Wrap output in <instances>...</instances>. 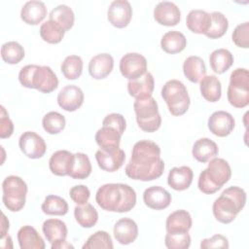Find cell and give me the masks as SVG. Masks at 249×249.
Listing matches in <instances>:
<instances>
[{
  "label": "cell",
  "mask_w": 249,
  "mask_h": 249,
  "mask_svg": "<svg viewBox=\"0 0 249 249\" xmlns=\"http://www.w3.org/2000/svg\"><path fill=\"white\" fill-rule=\"evenodd\" d=\"M164 170L160 159V148L150 140H140L132 148L131 158L125 166L127 177L139 181H152L160 178Z\"/></svg>",
  "instance_id": "obj_1"
},
{
  "label": "cell",
  "mask_w": 249,
  "mask_h": 249,
  "mask_svg": "<svg viewBox=\"0 0 249 249\" xmlns=\"http://www.w3.org/2000/svg\"><path fill=\"white\" fill-rule=\"evenodd\" d=\"M100 208L110 212L124 213L130 211L136 204V193L126 184L109 183L102 185L95 195Z\"/></svg>",
  "instance_id": "obj_2"
},
{
  "label": "cell",
  "mask_w": 249,
  "mask_h": 249,
  "mask_svg": "<svg viewBox=\"0 0 249 249\" xmlns=\"http://www.w3.org/2000/svg\"><path fill=\"white\" fill-rule=\"evenodd\" d=\"M246 203V193L243 189L231 186L224 190L213 202L212 210L217 221L223 224L231 223Z\"/></svg>",
  "instance_id": "obj_3"
},
{
  "label": "cell",
  "mask_w": 249,
  "mask_h": 249,
  "mask_svg": "<svg viewBox=\"0 0 249 249\" xmlns=\"http://www.w3.org/2000/svg\"><path fill=\"white\" fill-rule=\"evenodd\" d=\"M19 83L28 89H35L44 93L53 91L58 86V79L50 66L28 64L18 74Z\"/></svg>",
  "instance_id": "obj_4"
},
{
  "label": "cell",
  "mask_w": 249,
  "mask_h": 249,
  "mask_svg": "<svg viewBox=\"0 0 249 249\" xmlns=\"http://www.w3.org/2000/svg\"><path fill=\"white\" fill-rule=\"evenodd\" d=\"M231 176V169L227 160L221 158H213L198 177L197 186L200 192L212 195L219 191Z\"/></svg>",
  "instance_id": "obj_5"
},
{
  "label": "cell",
  "mask_w": 249,
  "mask_h": 249,
  "mask_svg": "<svg viewBox=\"0 0 249 249\" xmlns=\"http://www.w3.org/2000/svg\"><path fill=\"white\" fill-rule=\"evenodd\" d=\"M161 96L171 115L182 116L188 111L191 99L187 88L181 81H167L161 89Z\"/></svg>",
  "instance_id": "obj_6"
},
{
  "label": "cell",
  "mask_w": 249,
  "mask_h": 249,
  "mask_svg": "<svg viewBox=\"0 0 249 249\" xmlns=\"http://www.w3.org/2000/svg\"><path fill=\"white\" fill-rule=\"evenodd\" d=\"M3 203L5 207L12 211L18 212L25 205L27 185L18 176L10 175L6 177L2 183Z\"/></svg>",
  "instance_id": "obj_7"
},
{
  "label": "cell",
  "mask_w": 249,
  "mask_h": 249,
  "mask_svg": "<svg viewBox=\"0 0 249 249\" xmlns=\"http://www.w3.org/2000/svg\"><path fill=\"white\" fill-rule=\"evenodd\" d=\"M138 126L146 132H154L160 127L161 117L159 113L158 103L154 97L136 99L133 103Z\"/></svg>",
  "instance_id": "obj_8"
},
{
  "label": "cell",
  "mask_w": 249,
  "mask_h": 249,
  "mask_svg": "<svg viewBox=\"0 0 249 249\" xmlns=\"http://www.w3.org/2000/svg\"><path fill=\"white\" fill-rule=\"evenodd\" d=\"M227 96L235 108H244L249 104V72L246 68H236L231 72Z\"/></svg>",
  "instance_id": "obj_9"
},
{
  "label": "cell",
  "mask_w": 249,
  "mask_h": 249,
  "mask_svg": "<svg viewBox=\"0 0 249 249\" xmlns=\"http://www.w3.org/2000/svg\"><path fill=\"white\" fill-rule=\"evenodd\" d=\"M122 75L130 80H135L147 72V59L138 53H127L120 60Z\"/></svg>",
  "instance_id": "obj_10"
},
{
  "label": "cell",
  "mask_w": 249,
  "mask_h": 249,
  "mask_svg": "<svg viewBox=\"0 0 249 249\" xmlns=\"http://www.w3.org/2000/svg\"><path fill=\"white\" fill-rule=\"evenodd\" d=\"M20 151L29 159L42 158L47 150L45 140L34 131L23 132L18 140Z\"/></svg>",
  "instance_id": "obj_11"
},
{
  "label": "cell",
  "mask_w": 249,
  "mask_h": 249,
  "mask_svg": "<svg viewBox=\"0 0 249 249\" xmlns=\"http://www.w3.org/2000/svg\"><path fill=\"white\" fill-rule=\"evenodd\" d=\"M95 159L98 166L107 172H115L120 169L125 160L124 150L120 148L99 149L95 153Z\"/></svg>",
  "instance_id": "obj_12"
},
{
  "label": "cell",
  "mask_w": 249,
  "mask_h": 249,
  "mask_svg": "<svg viewBox=\"0 0 249 249\" xmlns=\"http://www.w3.org/2000/svg\"><path fill=\"white\" fill-rule=\"evenodd\" d=\"M132 17V8L126 0L113 1L107 11V18L109 22L117 27L124 28L128 25Z\"/></svg>",
  "instance_id": "obj_13"
},
{
  "label": "cell",
  "mask_w": 249,
  "mask_h": 249,
  "mask_svg": "<svg viewBox=\"0 0 249 249\" xmlns=\"http://www.w3.org/2000/svg\"><path fill=\"white\" fill-rule=\"evenodd\" d=\"M84 92L75 85H67L57 94V104L67 112H74L84 103Z\"/></svg>",
  "instance_id": "obj_14"
},
{
  "label": "cell",
  "mask_w": 249,
  "mask_h": 249,
  "mask_svg": "<svg viewBox=\"0 0 249 249\" xmlns=\"http://www.w3.org/2000/svg\"><path fill=\"white\" fill-rule=\"evenodd\" d=\"M208 128L210 132L219 137L228 136L234 128L233 117L226 111H216L208 119Z\"/></svg>",
  "instance_id": "obj_15"
},
{
  "label": "cell",
  "mask_w": 249,
  "mask_h": 249,
  "mask_svg": "<svg viewBox=\"0 0 249 249\" xmlns=\"http://www.w3.org/2000/svg\"><path fill=\"white\" fill-rule=\"evenodd\" d=\"M155 20L165 26H174L181 19V12L176 4L169 1L160 2L154 9Z\"/></svg>",
  "instance_id": "obj_16"
},
{
  "label": "cell",
  "mask_w": 249,
  "mask_h": 249,
  "mask_svg": "<svg viewBox=\"0 0 249 249\" xmlns=\"http://www.w3.org/2000/svg\"><path fill=\"white\" fill-rule=\"evenodd\" d=\"M155 88V80L150 72H146L138 79L127 83V91L135 99H145L152 96Z\"/></svg>",
  "instance_id": "obj_17"
},
{
  "label": "cell",
  "mask_w": 249,
  "mask_h": 249,
  "mask_svg": "<svg viewBox=\"0 0 249 249\" xmlns=\"http://www.w3.org/2000/svg\"><path fill=\"white\" fill-rule=\"evenodd\" d=\"M143 200L149 208L161 210L169 206L171 202V195L162 187L152 186L144 191Z\"/></svg>",
  "instance_id": "obj_18"
},
{
  "label": "cell",
  "mask_w": 249,
  "mask_h": 249,
  "mask_svg": "<svg viewBox=\"0 0 249 249\" xmlns=\"http://www.w3.org/2000/svg\"><path fill=\"white\" fill-rule=\"evenodd\" d=\"M113 68L114 58L107 53L94 55L89 63V73L95 80H101L108 77Z\"/></svg>",
  "instance_id": "obj_19"
},
{
  "label": "cell",
  "mask_w": 249,
  "mask_h": 249,
  "mask_svg": "<svg viewBox=\"0 0 249 249\" xmlns=\"http://www.w3.org/2000/svg\"><path fill=\"white\" fill-rule=\"evenodd\" d=\"M113 233L119 243L127 245L135 241L137 238L138 226L132 219L122 218L115 224Z\"/></svg>",
  "instance_id": "obj_20"
},
{
  "label": "cell",
  "mask_w": 249,
  "mask_h": 249,
  "mask_svg": "<svg viewBox=\"0 0 249 249\" xmlns=\"http://www.w3.org/2000/svg\"><path fill=\"white\" fill-rule=\"evenodd\" d=\"M73 161L74 154L67 150H58L52 155L49 160V167L53 174L56 176H66L69 175Z\"/></svg>",
  "instance_id": "obj_21"
},
{
  "label": "cell",
  "mask_w": 249,
  "mask_h": 249,
  "mask_svg": "<svg viewBox=\"0 0 249 249\" xmlns=\"http://www.w3.org/2000/svg\"><path fill=\"white\" fill-rule=\"evenodd\" d=\"M47 16V7L44 2L38 0L27 1L20 11V18L27 24L37 25Z\"/></svg>",
  "instance_id": "obj_22"
},
{
  "label": "cell",
  "mask_w": 249,
  "mask_h": 249,
  "mask_svg": "<svg viewBox=\"0 0 249 249\" xmlns=\"http://www.w3.org/2000/svg\"><path fill=\"white\" fill-rule=\"evenodd\" d=\"M193 178L194 173L191 167L186 165L173 167L168 173L167 184L175 191H184L191 186Z\"/></svg>",
  "instance_id": "obj_23"
},
{
  "label": "cell",
  "mask_w": 249,
  "mask_h": 249,
  "mask_svg": "<svg viewBox=\"0 0 249 249\" xmlns=\"http://www.w3.org/2000/svg\"><path fill=\"white\" fill-rule=\"evenodd\" d=\"M192 225V217L190 213L184 209H179L169 214L165 222L167 232H188Z\"/></svg>",
  "instance_id": "obj_24"
},
{
  "label": "cell",
  "mask_w": 249,
  "mask_h": 249,
  "mask_svg": "<svg viewBox=\"0 0 249 249\" xmlns=\"http://www.w3.org/2000/svg\"><path fill=\"white\" fill-rule=\"evenodd\" d=\"M18 241L21 249H44L45 241L35 228L23 226L18 231Z\"/></svg>",
  "instance_id": "obj_25"
},
{
  "label": "cell",
  "mask_w": 249,
  "mask_h": 249,
  "mask_svg": "<svg viewBox=\"0 0 249 249\" xmlns=\"http://www.w3.org/2000/svg\"><path fill=\"white\" fill-rule=\"evenodd\" d=\"M219 153L217 144L209 138H199L193 146V157L199 162H207Z\"/></svg>",
  "instance_id": "obj_26"
},
{
  "label": "cell",
  "mask_w": 249,
  "mask_h": 249,
  "mask_svg": "<svg viewBox=\"0 0 249 249\" xmlns=\"http://www.w3.org/2000/svg\"><path fill=\"white\" fill-rule=\"evenodd\" d=\"M186 24L192 32L205 34L211 24L210 14L203 10H192L187 16Z\"/></svg>",
  "instance_id": "obj_27"
},
{
  "label": "cell",
  "mask_w": 249,
  "mask_h": 249,
  "mask_svg": "<svg viewBox=\"0 0 249 249\" xmlns=\"http://www.w3.org/2000/svg\"><path fill=\"white\" fill-rule=\"evenodd\" d=\"M185 77L192 83H199L206 74V67L203 59L197 55L187 57L183 63Z\"/></svg>",
  "instance_id": "obj_28"
},
{
  "label": "cell",
  "mask_w": 249,
  "mask_h": 249,
  "mask_svg": "<svg viewBox=\"0 0 249 249\" xmlns=\"http://www.w3.org/2000/svg\"><path fill=\"white\" fill-rule=\"evenodd\" d=\"M42 231L47 240L52 244L58 240L66 239L67 227L66 224L58 219H48L43 223Z\"/></svg>",
  "instance_id": "obj_29"
},
{
  "label": "cell",
  "mask_w": 249,
  "mask_h": 249,
  "mask_svg": "<svg viewBox=\"0 0 249 249\" xmlns=\"http://www.w3.org/2000/svg\"><path fill=\"white\" fill-rule=\"evenodd\" d=\"M199 89L202 97L209 102H216L221 98L222 87L220 80L214 76H204L199 82Z\"/></svg>",
  "instance_id": "obj_30"
},
{
  "label": "cell",
  "mask_w": 249,
  "mask_h": 249,
  "mask_svg": "<svg viewBox=\"0 0 249 249\" xmlns=\"http://www.w3.org/2000/svg\"><path fill=\"white\" fill-rule=\"evenodd\" d=\"M187 46V39L185 35L179 31L171 30L166 32L161 40L160 47L167 53H178L182 52Z\"/></svg>",
  "instance_id": "obj_31"
},
{
  "label": "cell",
  "mask_w": 249,
  "mask_h": 249,
  "mask_svg": "<svg viewBox=\"0 0 249 249\" xmlns=\"http://www.w3.org/2000/svg\"><path fill=\"white\" fill-rule=\"evenodd\" d=\"M211 69L217 74H223L233 63V55L227 49H217L209 56Z\"/></svg>",
  "instance_id": "obj_32"
},
{
  "label": "cell",
  "mask_w": 249,
  "mask_h": 249,
  "mask_svg": "<svg viewBox=\"0 0 249 249\" xmlns=\"http://www.w3.org/2000/svg\"><path fill=\"white\" fill-rule=\"evenodd\" d=\"M122 134L110 126H102L95 133V142L100 149L120 148Z\"/></svg>",
  "instance_id": "obj_33"
},
{
  "label": "cell",
  "mask_w": 249,
  "mask_h": 249,
  "mask_svg": "<svg viewBox=\"0 0 249 249\" xmlns=\"http://www.w3.org/2000/svg\"><path fill=\"white\" fill-rule=\"evenodd\" d=\"M74 217L76 222L82 228L89 229L93 227L97 223L98 213L90 203H86L83 205L75 206Z\"/></svg>",
  "instance_id": "obj_34"
},
{
  "label": "cell",
  "mask_w": 249,
  "mask_h": 249,
  "mask_svg": "<svg viewBox=\"0 0 249 249\" xmlns=\"http://www.w3.org/2000/svg\"><path fill=\"white\" fill-rule=\"evenodd\" d=\"M40 36L41 38L50 44L59 43L65 34V30L54 20L48 19L40 26Z\"/></svg>",
  "instance_id": "obj_35"
},
{
  "label": "cell",
  "mask_w": 249,
  "mask_h": 249,
  "mask_svg": "<svg viewBox=\"0 0 249 249\" xmlns=\"http://www.w3.org/2000/svg\"><path fill=\"white\" fill-rule=\"evenodd\" d=\"M91 163L88 155L84 153L74 154V161L69 175L73 179H86L91 173Z\"/></svg>",
  "instance_id": "obj_36"
},
{
  "label": "cell",
  "mask_w": 249,
  "mask_h": 249,
  "mask_svg": "<svg viewBox=\"0 0 249 249\" xmlns=\"http://www.w3.org/2000/svg\"><path fill=\"white\" fill-rule=\"evenodd\" d=\"M42 211L47 215L63 216L68 212V203L66 200L55 195H49L46 196L41 205Z\"/></svg>",
  "instance_id": "obj_37"
},
{
  "label": "cell",
  "mask_w": 249,
  "mask_h": 249,
  "mask_svg": "<svg viewBox=\"0 0 249 249\" xmlns=\"http://www.w3.org/2000/svg\"><path fill=\"white\" fill-rule=\"evenodd\" d=\"M49 19L57 22L65 31L72 28L75 20V16L72 9L66 5H58L53 8L50 15Z\"/></svg>",
  "instance_id": "obj_38"
},
{
  "label": "cell",
  "mask_w": 249,
  "mask_h": 249,
  "mask_svg": "<svg viewBox=\"0 0 249 249\" xmlns=\"http://www.w3.org/2000/svg\"><path fill=\"white\" fill-rule=\"evenodd\" d=\"M83 59L79 55H68L60 65V70L67 80L78 79L83 72Z\"/></svg>",
  "instance_id": "obj_39"
},
{
  "label": "cell",
  "mask_w": 249,
  "mask_h": 249,
  "mask_svg": "<svg viewBox=\"0 0 249 249\" xmlns=\"http://www.w3.org/2000/svg\"><path fill=\"white\" fill-rule=\"evenodd\" d=\"M1 56L6 63L17 64L23 59L24 49L19 43L16 41H10L2 45Z\"/></svg>",
  "instance_id": "obj_40"
},
{
  "label": "cell",
  "mask_w": 249,
  "mask_h": 249,
  "mask_svg": "<svg viewBox=\"0 0 249 249\" xmlns=\"http://www.w3.org/2000/svg\"><path fill=\"white\" fill-rule=\"evenodd\" d=\"M211 24L205 35L210 39H218L225 35L229 27V21L224 14L213 12L210 14Z\"/></svg>",
  "instance_id": "obj_41"
},
{
  "label": "cell",
  "mask_w": 249,
  "mask_h": 249,
  "mask_svg": "<svg viewBox=\"0 0 249 249\" xmlns=\"http://www.w3.org/2000/svg\"><path fill=\"white\" fill-rule=\"evenodd\" d=\"M44 129L50 134H57L65 127L66 121L63 115L58 112L52 111L47 113L42 120Z\"/></svg>",
  "instance_id": "obj_42"
},
{
  "label": "cell",
  "mask_w": 249,
  "mask_h": 249,
  "mask_svg": "<svg viewBox=\"0 0 249 249\" xmlns=\"http://www.w3.org/2000/svg\"><path fill=\"white\" fill-rule=\"evenodd\" d=\"M114 247L110 234L105 231H97L91 234L83 245V249H94V248H106L112 249Z\"/></svg>",
  "instance_id": "obj_43"
},
{
  "label": "cell",
  "mask_w": 249,
  "mask_h": 249,
  "mask_svg": "<svg viewBox=\"0 0 249 249\" xmlns=\"http://www.w3.org/2000/svg\"><path fill=\"white\" fill-rule=\"evenodd\" d=\"M164 244L168 249H187L191 245V236L188 232H167Z\"/></svg>",
  "instance_id": "obj_44"
},
{
  "label": "cell",
  "mask_w": 249,
  "mask_h": 249,
  "mask_svg": "<svg viewBox=\"0 0 249 249\" xmlns=\"http://www.w3.org/2000/svg\"><path fill=\"white\" fill-rule=\"evenodd\" d=\"M231 39L237 47L247 49L249 47V22L238 24L231 34Z\"/></svg>",
  "instance_id": "obj_45"
},
{
  "label": "cell",
  "mask_w": 249,
  "mask_h": 249,
  "mask_svg": "<svg viewBox=\"0 0 249 249\" xmlns=\"http://www.w3.org/2000/svg\"><path fill=\"white\" fill-rule=\"evenodd\" d=\"M102 126L113 127V128L117 129L123 135L125 130V127H126V122H125L124 117L122 114L111 113L103 119Z\"/></svg>",
  "instance_id": "obj_46"
},
{
  "label": "cell",
  "mask_w": 249,
  "mask_h": 249,
  "mask_svg": "<svg viewBox=\"0 0 249 249\" xmlns=\"http://www.w3.org/2000/svg\"><path fill=\"white\" fill-rule=\"evenodd\" d=\"M69 195L71 199L77 205H83L88 203L90 196V192L86 185H76L70 189Z\"/></svg>",
  "instance_id": "obj_47"
},
{
  "label": "cell",
  "mask_w": 249,
  "mask_h": 249,
  "mask_svg": "<svg viewBox=\"0 0 249 249\" xmlns=\"http://www.w3.org/2000/svg\"><path fill=\"white\" fill-rule=\"evenodd\" d=\"M0 109V138H9L14 132V124L10 120L4 106H1Z\"/></svg>",
  "instance_id": "obj_48"
},
{
  "label": "cell",
  "mask_w": 249,
  "mask_h": 249,
  "mask_svg": "<svg viewBox=\"0 0 249 249\" xmlns=\"http://www.w3.org/2000/svg\"><path fill=\"white\" fill-rule=\"evenodd\" d=\"M200 248H229V240L222 234H214L209 238H204L200 242Z\"/></svg>",
  "instance_id": "obj_49"
},
{
  "label": "cell",
  "mask_w": 249,
  "mask_h": 249,
  "mask_svg": "<svg viewBox=\"0 0 249 249\" xmlns=\"http://www.w3.org/2000/svg\"><path fill=\"white\" fill-rule=\"evenodd\" d=\"M52 249H67V248H74V246L66 241V239L58 240L53 243H52Z\"/></svg>",
  "instance_id": "obj_50"
},
{
  "label": "cell",
  "mask_w": 249,
  "mask_h": 249,
  "mask_svg": "<svg viewBox=\"0 0 249 249\" xmlns=\"http://www.w3.org/2000/svg\"><path fill=\"white\" fill-rule=\"evenodd\" d=\"M9 231V221L6 218L5 214L2 213V218H1V238L7 235V232Z\"/></svg>",
  "instance_id": "obj_51"
}]
</instances>
